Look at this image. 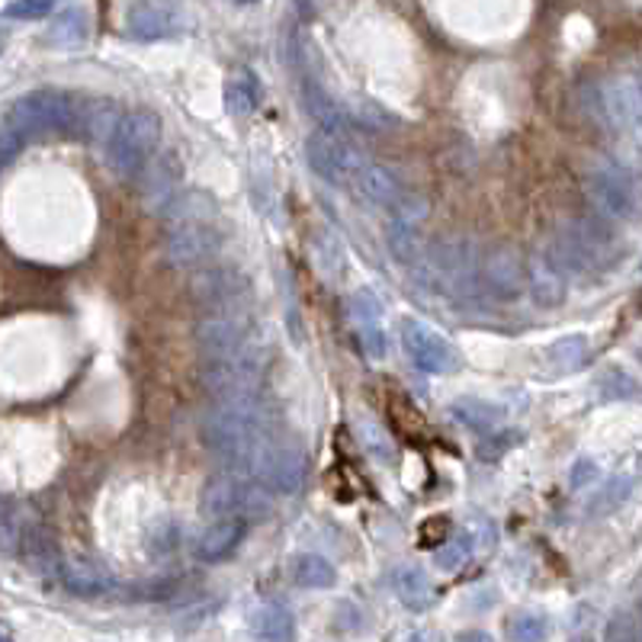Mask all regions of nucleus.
<instances>
[{
  "mask_svg": "<svg viewBox=\"0 0 642 642\" xmlns=\"http://www.w3.org/2000/svg\"><path fill=\"white\" fill-rule=\"evenodd\" d=\"M526 287L533 292V299H536V305H546V308H553V305H559V302H566V292H569V274H566V267L549 254V247L543 244V247H536V254L530 257V264H526Z\"/></svg>",
  "mask_w": 642,
  "mask_h": 642,
  "instance_id": "nucleus-19",
  "label": "nucleus"
},
{
  "mask_svg": "<svg viewBox=\"0 0 642 642\" xmlns=\"http://www.w3.org/2000/svg\"><path fill=\"white\" fill-rule=\"evenodd\" d=\"M267 351L244 348L229 356H213L206 360L199 383L216 402H234V399H254L264 389L267 379Z\"/></svg>",
  "mask_w": 642,
  "mask_h": 642,
  "instance_id": "nucleus-9",
  "label": "nucleus"
},
{
  "mask_svg": "<svg viewBox=\"0 0 642 642\" xmlns=\"http://www.w3.org/2000/svg\"><path fill=\"white\" fill-rule=\"evenodd\" d=\"M290 576L299 588H331V584L338 582L335 566L325 556H318V553H299L292 559Z\"/></svg>",
  "mask_w": 642,
  "mask_h": 642,
  "instance_id": "nucleus-28",
  "label": "nucleus"
},
{
  "mask_svg": "<svg viewBox=\"0 0 642 642\" xmlns=\"http://www.w3.org/2000/svg\"><path fill=\"white\" fill-rule=\"evenodd\" d=\"M302 107L305 113L315 119L325 132H338V135H351V119H348V110H341L328 90L315 81V77H302Z\"/></svg>",
  "mask_w": 642,
  "mask_h": 642,
  "instance_id": "nucleus-22",
  "label": "nucleus"
},
{
  "mask_svg": "<svg viewBox=\"0 0 642 642\" xmlns=\"http://www.w3.org/2000/svg\"><path fill=\"white\" fill-rule=\"evenodd\" d=\"M549 633V623L543 614H514L508 620V640L511 642H543Z\"/></svg>",
  "mask_w": 642,
  "mask_h": 642,
  "instance_id": "nucleus-33",
  "label": "nucleus"
},
{
  "mask_svg": "<svg viewBox=\"0 0 642 642\" xmlns=\"http://www.w3.org/2000/svg\"><path fill=\"white\" fill-rule=\"evenodd\" d=\"M526 267L518 251L511 247H488L482 254V287L495 299H518L524 292Z\"/></svg>",
  "mask_w": 642,
  "mask_h": 642,
  "instance_id": "nucleus-17",
  "label": "nucleus"
},
{
  "mask_svg": "<svg viewBox=\"0 0 642 642\" xmlns=\"http://www.w3.org/2000/svg\"><path fill=\"white\" fill-rule=\"evenodd\" d=\"M254 637L261 642H295V617L283 604H264L254 614Z\"/></svg>",
  "mask_w": 642,
  "mask_h": 642,
  "instance_id": "nucleus-27",
  "label": "nucleus"
},
{
  "mask_svg": "<svg viewBox=\"0 0 642 642\" xmlns=\"http://www.w3.org/2000/svg\"><path fill=\"white\" fill-rule=\"evenodd\" d=\"M584 193L594 213L607 222H640L642 177L614 158H594L584 174Z\"/></svg>",
  "mask_w": 642,
  "mask_h": 642,
  "instance_id": "nucleus-5",
  "label": "nucleus"
},
{
  "mask_svg": "<svg viewBox=\"0 0 642 642\" xmlns=\"http://www.w3.org/2000/svg\"><path fill=\"white\" fill-rule=\"evenodd\" d=\"M392 588H396V594L402 597V604H405L409 610H427V607L434 604V597H437V591H434V584L427 579V572L417 569V566H402V569H396Z\"/></svg>",
  "mask_w": 642,
  "mask_h": 642,
  "instance_id": "nucleus-25",
  "label": "nucleus"
},
{
  "mask_svg": "<svg viewBox=\"0 0 642 642\" xmlns=\"http://www.w3.org/2000/svg\"><path fill=\"white\" fill-rule=\"evenodd\" d=\"M87 33H90V20H87L84 7H71V10H64L52 20L49 43L61 46V49H74L87 39Z\"/></svg>",
  "mask_w": 642,
  "mask_h": 642,
  "instance_id": "nucleus-29",
  "label": "nucleus"
},
{
  "mask_svg": "<svg viewBox=\"0 0 642 642\" xmlns=\"http://www.w3.org/2000/svg\"><path fill=\"white\" fill-rule=\"evenodd\" d=\"M305 469H308L305 450L290 437L277 434L257 450V457L247 467V475H254L277 495H295L305 482Z\"/></svg>",
  "mask_w": 642,
  "mask_h": 642,
  "instance_id": "nucleus-12",
  "label": "nucleus"
},
{
  "mask_svg": "<svg viewBox=\"0 0 642 642\" xmlns=\"http://www.w3.org/2000/svg\"><path fill=\"white\" fill-rule=\"evenodd\" d=\"M353 190L363 196V199H370L373 206H383V209H396L402 199H405V183H402V177L396 174L392 168H386V165H376V161H370L360 177H356V183H353Z\"/></svg>",
  "mask_w": 642,
  "mask_h": 642,
  "instance_id": "nucleus-21",
  "label": "nucleus"
},
{
  "mask_svg": "<svg viewBox=\"0 0 642 642\" xmlns=\"http://www.w3.org/2000/svg\"><path fill=\"white\" fill-rule=\"evenodd\" d=\"M138 193L148 213H168L180 196V183H183V165L174 152H161L155 155V161L145 168V174L138 177Z\"/></svg>",
  "mask_w": 642,
  "mask_h": 642,
  "instance_id": "nucleus-15",
  "label": "nucleus"
},
{
  "mask_svg": "<svg viewBox=\"0 0 642 642\" xmlns=\"http://www.w3.org/2000/svg\"><path fill=\"white\" fill-rule=\"evenodd\" d=\"M251 335H254V318L247 308L203 312L196 322V344L209 360L251 348Z\"/></svg>",
  "mask_w": 642,
  "mask_h": 642,
  "instance_id": "nucleus-14",
  "label": "nucleus"
},
{
  "mask_svg": "<svg viewBox=\"0 0 642 642\" xmlns=\"http://www.w3.org/2000/svg\"><path fill=\"white\" fill-rule=\"evenodd\" d=\"M305 158L315 174L335 186H353L360 171L370 165V158L360 152L356 142H351V135H338V132H325V129L308 135Z\"/></svg>",
  "mask_w": 642,
  "mask_h": 642,
  "instance_id": "nucleus-11",
  "label": "nucleus"
},
{
  "mask_svg": "<svg viewBox=\"0 0 642 642\" xmlns=\"http://www.w3.org/2000/svg\"><path fill=\"white\" fill-rule=\"evenodd\" d=\"M389 251L396 254V261H402L405 267H424L427 247L421 238V226L417 222H405V219H392L389 222Z\"/></svg>",
  "mask_w": 642,
  "mask_h": 642,
  "instance_id": "nucleus-26",
  "label": "nucleus"
},
{
  "mask_svg": "<svg viewBox=\"0 0 642 642\" xmlns=\"http://www.w3.org/2000/svg\"><path fill=\"white\" fill-rule=\"evenodd\" d=\"M475 546H479V540H475V533L463 526V530H457L444 546H437V553H434V566L440 569V572H457V569H463L469 559H472V553H475Z\"/></svg>",
  "mask_w": 642,
  "mask_h": 642,
  "instance_id": "nucleus-30",
  "label": "nucleus"
},
{
  "mask_svg": "<svg viewBox=\"0 0 642 642\" xmlns=\"http://www.w3.org/2000/svg\"><path fill=\"white\" fill-rule=\"evenodd\" d=\"M402 341L409 351L411 363L424 373H453L457 370V351L450 348V341L437 331H431L421 322H402Z\"/></svg>",
  "mask_w": 642,
  "mask_h": 642,
  "instance_id": "nucleus-16",
  "label": "nucleus"
},
{
  "mask_svg": "<svg viewBox=\"0 0 642 642\" xmlns=\"http://www.w3.org/2000/svg\"><path fill=\"white\" fill-rule=\"evenodd\" d=\"M280 434L277 411L264 396L254 399H234V402H216L199 417V437L203 447L234 472H247L257 450Z\"/></svg>",
  "mask_w": 642,
  "mask_h": 642,
  "instance_id": "nucleus-1",
  "label": "nucleus"
},
{
  "mask_svg": "<svg viewBox=\"0 0 642 642\" xmlns=\"http://www.w3.org/2000/svg\"><path fill=\"white\" fill-rule=\"evenodd\" d=\"M553 356H556V363L559 366H579L582 363V356H584V341L582 338H562L556 348H553Z\"/></svg>",
  "mask_w": 642,
  "mask_h": 642,
  "instance_id": "nucleus-36",
  "label": "nucleus"
},
{
  "mask_svg": "<svg viewBox=\"0 0 642 642\" xmlns=\"http://www.w3.org/2000/svg\"><path fill=\"white\" fill-rule=\"evenodd\" d=\"M222 251V232L216 226V203L206 193H183L168 209L165 257L174 267H206Z\"/></svg>",
  "mask_w": 642,
  "mask_h": 642,
  "instance_id": "nucleus-3",
  "label": "nucleus"
},
{
  "mask_svg": "<svg viewBox=\"0 0 642 642\" xmlns=\"http://www.w3.org/2000/svg\"><path fill=\"white\" fill-rule=\"evenodd\" d=\"M190 295L203 312H222V308H247L251 302V280L241 267L232 264H213L196 270Z\"/></svg>",
  "mask_w": 642,
  "mask_h": 642,
  "instance_id": "nucleus-13",
  "label": "nucleus"
},
{
  "mask_svg": "<svg viewBox=\"0 0 642 642\" xmlns=\"http://www.w3.org/2000/svg\"><path fill=\"white\" fill-rule=\"evenodd\" d=\"M244 536H247V521H213L196 536V556L203 562H222L241 546Z\"/></svg>",
  "mask_w": 642,
  "mask_h": 642,
  "instance_id": "nucleus-23",
  "label": "nucleus"
},
{
  "mask_svg": "<svg viewBox=\"0 0 642 642\" xmlns=\"http://www.w3.org/2000/svg\"><path fill=\"white\" fill-rule=\"evenodd\" d=\"M59 7V0H13V3H7V16L10 20H43V16H49L52 10Z\"/></svg>",
  "mask_w": 642,
  "mask_h": 642,
  "instance_id": "nucleus-35",
  "label": "nucleus"
},
{
  "mask_svg": "<svg viewBox=\"0 0 642 642\" xmlns=\"http://www.w3.org/2000/svg\"><path fill=\"white\" fill-rule=\"evenodd\" d=\"M348 315H351L353 331L360 338V348L373 360H383L389 344H386V331H383V305L376 302V295L366 290L353 292L348 299Z\"/></svg>",
  "mask_w": 642,
  "mask_h": 642,
  "instance_id": "nucleus-20",
  "label": "nucleus"
},
{
  "mask_svg": "<svg viewBox=\"0 0 642 642\" xmlns=\"http://www.w3.org/2000/svg\"><path fill=\"white\" fill-rule=\"evenodd\" d=\"M61 582L77 597H100V594H110L117 588L113 576L107 569L90 566V562H64L61 566Z\"/></svg>",
  "mask_w": 642,
  "mask_h": 642,
  "instance_id": "nucleus-24",
  "label": "nucleus"
},
{
  "mask_svg": "<svg viewBox=\"0 0 642 642\" xmlns=\"http://www.w3.org/2000/svg\"><path fill=\"white\" fill-rule=\"evenodd\" d=\"M640 84H642V74H640Z\"/></svg>",
  "mask_w": 642,
  "mask_h": 642,
  "instance_id": "nucleus-40",
  "label": "nucleus"
},
{
  "mask_svg": "<svg viewBox=\"0 0 642 642\" xmlns=\"http://www.w3.org/2000/svg\"><path fill=\"white\" fill-rule=\"evenodd\" d=\"M591 94L588 100V113L620 135H627L630 142L642 145V84L633 74H617L604 84H591L584 87Z\"/></svg>",
  "mask_w": 642,
  "mask_h": 642,
  "instance_id": "nucleus-10",
  "label": "nucleus"
},
{
  "mask_svg": "<svg viewBox=\"0 0 642 642\" xmlns=\"http://www.w3.org/2000/svg\"><path fill=\"white\" fill-rule=\"evenodd\" d=\"M630 488H633V482H630L627 475L614 479V482L594 498V505H591L588 511H591V514H607V511H614L617 505H623V498L630 495Z\"/></svg>",
  "mask_w": 642,
  "mask_h": 642,
  "instance_id": "nucleus-34",
  "label": "nucleus"
},
{
  "mask_svg": "<svg viewBox=\"0 0 642 642\" xmlns=\"http://www.w3.org/2000/svg\"><path fill=\"white\" fill-rule=\"evenodd\" d=\"M226 107L232 117H247L257 107V87L247 74H238L226 84Z\"/></svg>",
  "mask_w": 642,
  "mask_h": 642,
  "instance_id": "nucleus-32",
  "label": "nucleus"
},
{
  "mask_svg": "<svg viewBox=\"0 0 642 642\" xmlns=\"http://www.w3.org/2000/svg\"><path fill=\"white\" fill-rule=\"evenodd\" d=\"M607 642H637V630H633V620H630V617H617V620L610 623Z\"/></svg>",
  "mask_w": 642,
  "mask_h": 642,
  "instance_id": "nucleus-37",
  "label": "nucleus"
},
{
  "mask_svg": "<svg viewBox=\"0 0 642 642\" xmlns=\"http://www.w3.org/2000/svg\"><path fill=\"white\" fill-rule=\"evenodd\" d=\"M576 469H579V472L572 475V482H576V485H582L584 475H591V479H594V463H579Z\"/></svg>",
  "mask_w": 642,
  "mask_h": 642,
  "instance_id": "nucleus-39",
  "label": "nucleus"
},
{
  "mask_svg": "<svg viewBox=\"0 0 642 642\" xmlns=\"http://www.w3.org/2000/svg\"><path fill=\"white\" fill-rule=\"evenodd\" d=\"M482 254L479 244L472 238H460V234H447L440 241H434L427 247L424 257V277L447 295L457 299H475L482 287Z\"/></svg>",
  "mask_w": 642,
  "mask_h": 642,
  "instance_id": "nucleus-7",
  "label": "nucleus"
},
{
  "mask_svg": "<svg viewBox=\"0 0 642 642\" xmlns=\"http://www.w3.org/2000/svg\"><path fill=\"white\" fill-rule=\"evenodd\" d=\"M453 417L460 421V424H467L472 431H495L498 424H501V409L498 405H492V402H485V399H457L453 402Z\"/></svg>",
  "mask_w": 642,
  "mask_h": 642,
  "instance_id": "nucleus-31",
  "label": "nucleus"
},
{
  "mask_svg": "<svg viewBox=\"0 0 642 642\" xmlns=\"http://www.w3.org/2000/svg\"><path fill=\"white\" fill-rule=\"evenodd\" d=\"M87 107L64 90H33L10 104L3 119V161H13V155L36 135L46 132H77L84 129Z\"/></svg>",
  "mask_w": 642,
  "mask_h": 642,
  "instance_id": "nucleus-2",
  "label": "nucleus"
},
{
  "mask_svg": "<svg viewBox=\"0 0 642 642\" xmlns=\"http://www.w3.org/2000/svg\"><path fill=\"white\" fill-rule=\"evenodd\" d=\"M549 254L566 267L569 277H597L610 270L623 247L617 241L607 219H572L546 241Z\"/></svg>",
  "mask_w": 642,
  "mask_h": 642,
  "instance_id": "nucleus-4",
  "label": "nucleus"
},
{
  "mask_svg": "<svg viewBox=\"0 0 642 642\" xmlns=\"http://www.w3.org/2000/svg\"><path fill=\"white\" fill-rule=\"evenodd\" d=\"M161 138V119L152 110H129L119 119L117 132L107 145V168L119 180H138L155 161Z\"/></svg>",
  "mask_w": 642,
  "mask_h": 642,
  "instance_id": "nucleus-8",
  "label": "nucleus"
},
{
  "mask_svg": "<svg viewBox=\"0 0 642 642\" xmlns=\"http://www.w3.org/2000/svg\"><path fill=\"white\" fill-rule=\"evenodd\" d=\"M125 29L132 39H145V43L168 39L183 29V16L177 7L165 3V0H138L125 13Z\"/></svg>",
  "mask_w": 642,
  "mask_h": 642,
  "instance_id": "nucleus-18",
  "label": "nucleus"
},
{
  "mask_svg": "<svg viewBox=\"0 0 642 642\" xmlns=\"http://www.w3.org/2000/svg\"><path fill=\"white\" fill-rule=\"evenodd\" d=\"M199 511L213 521H264L274 511V492L247 472L226 469L203 485Z\"/></svg>",
  "mask_w": 642,
  "mask_h": 642,
  "instance_id": "nucleus-6",
  "label": "nucleus"
},
{
  "mask_svg": "<svg viewBox=\"0 0 642 642\" xmlns=\"http://www.w3.org/2000/svg\"><path fill=\"white\" fill-rule=\"evenodd\" d=\"M457 642H495L488 633H482V630H469V633H460Z\"/></svg>",
  "mask_w": 642,
  "mask_h": 642,
  "instance_id": "nucleus-38",
  "label": "nucleus"
}]
</instances>
